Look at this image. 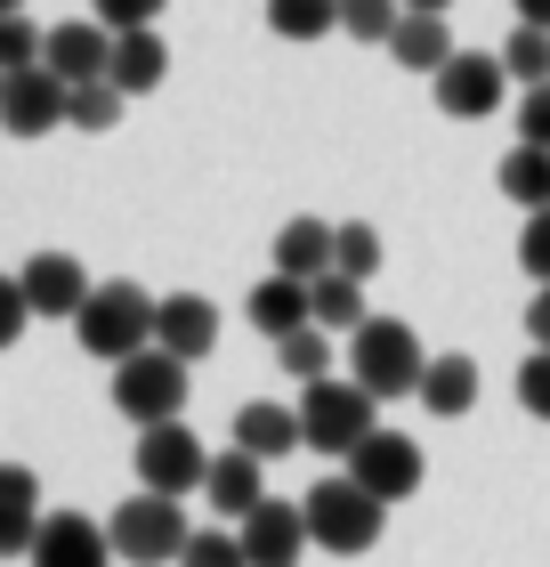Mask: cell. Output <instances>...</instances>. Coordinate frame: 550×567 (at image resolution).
Returning <instances> with one entry per match:
<instances>
[{
	"label": "cell",
	"mask_w": 550,
	"mask_h": 567,
	"mask_svg": "<svg viewBox=\"0 0 550 567\" xmlns=\"http://www.w3.org/2000/svg\"><path fill=\"white\" fill-rule=\"evenodd\" d=\"M268 33L276 41H324V33H340V9L332 0H268Z\"/></svg>",
	"instance_id": "cell-25"
},
{
	"label": "cell",
	"mask_w": 550,
	"mask_h": 567,
	"mask_svg": "<svg viewBox=\"0 0 550 567\" xmlns=\"http://www.w3.org/2000/svg\"><path fill=\"white\" fill-rule=\"evenodd\" d=\"M518 146H542L550 154V82L542 90H518Z\"/></svg>",
	"instance_id": "cell-36"
},
{
	"label": "cell",
	"mask_w": 550,
	"mask_h": 567,
	"mask_svg": "<svg viewBox=\"0 0 550 567\" xmlns=\"http://www.w3.org/2000/svg\"><path fill=\"white\" fill-rule=\"evenodd\" d=\"M41 535V503H0V559H24Z\"/></svg>",
	"instance_id": "cell-34"
},
{
	"label": "cell",
	"mask_w": 550,
	"mask_h": 567,
	"mask_svg": "<svg viewBox=\"0 0 550 567\" xmlns=\"http://www.w3.org/2000/svg\"><path fill=\"white\" fill-rule=\"evenodd\" d=\"M154 349H170V357H211L219 349V308L203 300V292H170V300H154Z\"/></svg>",
	"instance_id": "cell-15"
},
{
	"label": "cell",
	"mask_w": 550,
	"mask_h": 567,
	"mask_svg": "<svg viewBox=\"0 0 550 567\" xmlns=\"http://www.w3.org/2000/svg\"><path fill=\"white\" fill-rule=\"evenodd\" d=\"M24 317H33V308H24V284H17V276H0V349H17V341H24Z\"/></svg>",
	"instance_id": "cell-38"
},
{
	"label": "cell",
	"mask_w": 550,
	"mask_h": 567,
	"mask_svg": "<svg viewBox=\"0 0 550 567\" xmlns=\"http://www.w3.org/2000/svg\"><path fill=\"white\" fill-rule=\"evenodd\" d=\"M17 9H24V0H0V17H17Z\"/></svg>",
	"instance_id": "cell-43"
},
{
	"label": "cell",
	"mask_w": 550,
	"mask_h": 567,
	"mask_svg": "<svg viewBox=\"0 0 550 567\" xmlns=\"http://www.w3.org/2000/svg\"><path fill=\"white\" fill-rule=\"evenodd\" d=\"M502 195L518 212H550V154L542 146H510L502 154Z\"/></svg>",
	"instance_id": "cell-24"
},
{
	"label": "cell",
	"mask_w": 550,
	"mask_h": 567,
	"mask_svg": "<svg viewBox=\"0 0 550 567\" xmlns=\"http://www.w3.org/2000/svg\"><path fill=\"white\" fill-rule=\"evenodd\" d=\"M422 414H445V422H461L469 405H478V365L469 357H429V373H422Z\"/></svg>",
	"instance_id": "cell-22"
},
{
	"label": "cell",
	"mask_w": 550,
	"mask_h": 567,
	"mask_svg": "<svg viewBox=\"0 0 550 567\" xmlns=\"http://www.w3.org/2000/svg\"><path fill=\"white\" fill-rule=\"evenodd\" d=\"M397 9H422V17H445L454 0H397Z\"/></svg>",
	"instance_id": "cell-42"
},
{
	"label": "cell",
	"mask_w": 550,
	"mask_h": 567,
	"mask_svg": "<svg viewBox=\"0 0 550 567\" xmlns=\"http://www.w3.org/2000/svg\"><path fill=\"white\" fill-rule=\"evenodd\" d=\"M373 414H381V398L356 390V381H340V373H324V381H308V390H300V437L316 454H332V462H349L364 437L381 430Z\"/></svg>",
	"instance_id": "cell-3"
},
{
	"label": "cell",
	"mask_w": 550,
	"mask_h": 567,
	"mask_svg": "<svg viewBox=\"0 0 550 567\" xmlns=\"http://www.w3.org/2000/svg\"><path fill=\"white\" fill-rule=\"evenodd\" d=\"M24 559L33 567H114V535L90 511H41V535Z\"/></svg>",
	"instance_id": "cell-11"
},
{
	"label": "cell",
	"mask_w": 550,
	"mask_h": 567,
	"mask_svg": "<svg viewBox=\"0 0 550 567\" xmlns=\"http://www.w3.org/2000/svg\"><path fill=\"white\" fill-rule=\"evenodd\" d=\"M203 471H211V446H203L187 422L138 430V478H146V495H195Z\"/></svg>",
	"instance_id": "cell-8"
},
{
	"label": "cell",
	"mask_w": 550,
	"mask_h": 567,
	"mask_svg": "<svg viewBox=\"0 0 550 567\" xmlns=\"http://www.w3.org/2000/svg\"><path fill=\"white\" fill-rule=\"evenodd\" d=\"M276 365L292 373L300 390H308V381H324V373H332V332H324V324H300V332H283V341H276Z\"/></svg>",
	"instance_id": "cell-26"
},
{
	"label": "cell",
	"mask_w": 550,
	"mask_h": 567,
	"mask_svg": "<svg viewBox=\"0 0 550 567\" xmlns=\"http://www.w3.org/2000/svg\"><path fill=\"white\" fill-rule=\"evenodd\" d=\"M502 73L518 90H542L550 82V24H518V33L502 41Z\"/></svg>",
	"instance_id": "cell-27"
},
{
	"label": "cell",
	"mask_w": 550,
	"mask_h": 567,
	"mask_svg": "<svg viewBox=\"0 0 550 567\" xmlns=\"http://www.w3.org/2000/svg\"><path fill=\"white\" fill-rule=\"evenodd\" d=\"M41 65L58 73V82H106V65H114V33L106 24H90V17H73V24H49V41H41Z\"/></svg>",
	"instance_id": "cell-14"
},
{
	"label": "cell",
	"mask_w": 550,
	"mask_h": 567,
	"mask_svg": "<svg viewBox=\"0 0 550 567\" xmlns=\"http://www.w3.org/2000/svg\"><path fill=\"white\" fill-rule=\"evenodd\" d=\"M276 276H300V284L332 276V219H283L276 227Z\"/></svg>",
	"instance_id": "cell-21"
},
{
	"label": "cell",
	"mask_w": 550,
	"mask_h": 567,
	"mask_svg": "<svg viewBox=\"0 0 550 567\" xmlns=\"http://www.w3.org/2000/svg\"><path fill=\"white\" fill-rule=\"evenodd\" d=\"M24 308H33V317H82V300H90V268L73 260V251H33V260H24Z\"/></svg>",
	"instance_id": "cell-13"
},
{
	"label": "cell",
	"mask_w": 550,
	"mask_h": 567,
	"mask_svg": "<svg viewBox=\"0 0 550 567\" xmlns=\"http://www.w3.org/2000/svg\"><path fill=\"white\" fill-rule=\"evenodd\" d=\"M73 341H82L90 357H106V365H122V357L154 349V300L138 292V284H90L82 317H73Z\"/></svg>",
	"instance_id": "cell-2"
},
{
	"label": "cell",
	"mask_w": 550,
	"mask_h": 567,
	"mask_svg": "<svg viewBox=\"0 0 550 567\" xmlns=\"http://www.w3.org/2000/svg\"><path fill=\"white\" fill-rule=\"evenodd\" d=\"M178 567H251V559H243V535L235 527H195L187 551H178Z\"/></svg>",
	"instance_id": "cell-31"
},
{
	"label": "cell",
	"mask_w": 550,
	"mask_h": 567,
	"mask_svg": "<svg viewBox=\"0 0 550 567\" xmlns=\"http://www.w3.org/2000/svg\"><path fill=\"white\" fill-rule=\"evenodd\" d=\"M106 82L122 90V97H146V90H163L170 82V49H163V33H114V65H106Z\"/></svg>",
	"instance_id": "cell-18"
},
{
	"label": "cell",
	"mask_w": 550,
	"mask_h": 567,
	"mask_svg": "<svg viewBox=\"0 0 550 567\" xmlns=\"http://www.w3.org/2000/svg\"><path fill=\"white\" fill-rule=\"evenodd\" d=\"M0 82H9V73H0Z\"/></svg>",
	"instance_id": "cell-44"
},
{
	"label": "cell",
	"mask_w": 550,
	"mask_h": 567,
	"mask_svg": "<svg viewBox=\"0 0 550 567\" xmlns=\"http://www.w3.org/2000/svg\"><path fill=\"white\" fill-rule=\"evenodd\" d=\"M308 317H316L324 332H356L364 324V284L356 276H316V284H308Z\"/></svg>",
	"instance_id": "cell-23"
},
{
	"label": "cell",
	"mask_w": 550,
	"mask_h": 567,
	"mask_svg": "<svg viewBox=\"0 0 550 567\" xmlns=\"http://www.w3.org/2000/svg\"><path fill=\"white\" fill-rule=\"evenodd\" d=\"M332 9H340V33H349V41H388V33H397V0H332Z\"/></svg>",
	"instance_id": "cell-30"
},
{
	"label": "cell",
	"mask_w": 550,
	"mask_h": 567,
	"mask_svg": "<svg viewBox=\"0 0 550 567\" xmlns=\"http://www.w3.org/2000/svg\"><path fill=\"white\" fill-rule=\"evenodd\" d=\"M259 471H268V462H259V454H243V446L211 454V471H203V495H211V511H219V519H235V527H243L251 511L268 503V478H259Z\"/></svg>",
	"instance_id": "cell-16"
},
{
	"label": "cell",
	"mask_w": 550,
	"mask_h": 567,
	"mask_svg": "<svg viewBox=\"0 0 550 567\" xmlns=\"http://www.w3.org/2000/svg\"><path fill=\"white\" fill-rule=\"evenodd\" d=\"M58 122H65V82L49 65H24L0 82V131L9 138H49Z\"/></svg>",
	"instance_id": "cell-10"
},
{
	"label": "cell",
	"mask_w": 550,
	"mask_h": 567,
	"mask_svg": "<svg viewBox=\"0 0 550 567\" xmlns=\"http://www.w3.org/2000/svg\"><path fill=\"white\" fill-rule=\"evenodd\" d=\"M243 317H251V332H259V341H283V332L316 324V317H308V284H300V276H268V284H251Z\"/></svg>",
	"instance_id": "cell-19"
},
{
	"label": "cell",
	"mask_w": 550,
	"mask_h": 567,
	"mask_svg": "<svg viewBox=\"0 0 550 567\" xmlns=\"http://www.w3.org/2000/svg\"><path fill=\"white\" fill-rule=\"evenodd\" d=\"M518 268L550 284V212H527V227H518Z\"/></svg>",
	"instance_id": "cell-35"
},
{
	"label": "cell",
	"mask_w": 550,
	"mask_h": 567,
	"mask_svg": "<svg viewBox=\"0 0 550 567\" xmlns=\"http://www.w3.org/2000/svg\"><path fill=\"white\" fill-rule=\"evenodd\" d=\"M349 478L364 486V495H381V503H405L413 486L429 478V454L413 446L405 430H373V437H364V446L349 454Z\"/></svg>",
	"instance_id": "cell-9"
},
{
	"label": "cell",
	"mask_w": 550,
	"mask_h": 567,
	"mask_svg": "<svg viewBox=\"0 0 550 567\" xmlns=\"http://www.w3.org/2000/svg\"><path fill=\"white\" fill-rule=\"evenodd\" d=\"M122 106H129V97L114 90V82H73L65 90V122H73V131H114V122H122Z\"/></svg>",
	"instance_id": "cell-28"
},
{
	"label": "cell",
	"mask_w": 550,
	"mask_h": 567,
	"mask_svg": "<svg viewBox=\"0 0 550 567\" xmlns=\"http://www.w3.org/2000/svg\"><path fill=\"white\" fill-rule=\"evenodd\" d=\"M106 535H114V559H129V567H178L195 527L178 511V495H129L106 519Z\"/></svg>",
	"instance_id": "cell-5"
},
{
	"label": "cell",
	"mask_w": 550,
	"mask_h": 567,
	"mask_svg": "<svg viewBox=\"0 0 550 567\" xmlns=\"http://www.w3.org/2000/svg\"><path fill=\"white\" fill-rule=\"evenodd\" d=\"M114 405H122L138 430L178 422V414H187V357H170V349L122 357V365H114Z\"/></svg>",
	"instance_id": "cell-6"
},
{
	"label": "cell",
	"mask_w": 550,
	"mask_h": 567,
	"mask_svg": "<svg viewBox=\"0 0 550 567\" xmlns=\"http://www.w3.org/2000/svg\"><path fill=\"white\" fill-rule=\"evenodd\" d=\"M332 268L356 276V284H373V276H381V227H364V219L332 227Z\"/></svg>",
	"instance_id": "cell-29"
},
{
	"label": "cell",
	"mask_w": 550,
	"mask_h": 567,
	"mask_svg": "<svg viewBox=\"0 0 550 567\" xmlns=\"http://www.w3.org/2000/svg\"><path fill=\"white\" fill-rule=\"evenodd\" d=\"M300 511H308V544H316V551H340V559H364V551L381 544V527H388V503L364 495L356 478H324Z\"/></svg>",
	"instance_id": "cell-4"
},
{
	"label": "cell",
	"mask_w": 550,
	"mask_h": 567,
	"mask_svg": "<svg viewBox=\"0 0 550 567\" xmlns=\"http://www.w3.org/2000/svg\"><path fill=\"white\" fill-rule=\"evenodd\" d=\"M518 24H550V0H518Z\"/></svg>",
	"instance_id": "cell-41"
},
{
	"label": "cell",
	"mask_w": 550,
	"mask_h": 567,
	"mask_svg": "<svg viewBox=\"0 0 550 567\" xmlns=\"http://www.w3.org/2000/svg\"><path fill=\"white\" fill-rule=\"evenodd\" d=\"M527 341L550 349V284H535V300H527Z\"/></svg>",
	"instance_id": "cell-40"
},
{
	"label": "cell",
	"mask_w": 550,
	"mask_h": 567,
	"mask_svg": "<svg viewBox=\"0 0 550 567\" xmlns=\"http://www.w3.org/2000/svg\"><path fill=\"white\" fill-rule=\"evenodd\" d=\"M163 9H170V0H90V17L106 24V33H146Z\"/></svg>",
	"instance_id": "cell-33"
},
{
	"label": "cell",
	"mask_w": 550,
	"mask_h": 567,
	"mask_svg": "<svg viewBox=\"0 0 550 567\" xmlns=\"http://www.w3.org/2000/svg\"><path fill=\"white\" fill-rule=\"evenodd\" d=\"M41 41H49V24H33V17H0V73H24V65H41Z\"/></svg>",
	"instance_id": "cell-32"
},
{
	"label": "cell",
	"mask_w": 550,
	"mask_h": 567,
	"mask_svg": "<svg viewBox=\"0 0 550 567\" xmlns=\"http://www.w3.org/2000/svg\"><path fill=\"white\" fill-rule=\"evenodd\" d=\"M381 49H388V58H397L405 73H437L445 58H454V24H445V17H422V9H405V17H397V33H388Z\"/></svg>",
	"instance_id": "cell-20"
},
{
	"label": "cell",
	"mask_w": 550,
	"mask_h": 567,
	"mask_svg": "<svg viewBox=\"0 0 550 567\" xmlns=\"http://www.w3.org/2000/svg\"><path fill=\"white\" fill-rule=\"evenodd\" d=\"M429 82H437V114H454V122H486L518 90L510 73H502V49H494V58H486V49H454Z\"/></svg>",
	"instance_id": "cell-7"
},
{
	"label": "cell",
	"mask_w": 550,
	"mask_h": 567,
	"mask_svg": "<svg viewBox=\"0 0 550 567\" xmlns=\"http://www.w3.org/2000/svg\"><path fill=\"white\" fill-rule=\"evenodd\" d=\"M235 535H243V559L251 567H300L308 551H316V544H308V511L300 503H276V495L259 503Z\"/></svg>",
	"instance_id": "cell-12"
},
{
	"label": "cell",
	"mask_w": 550,
	"mask_h": 567,
	"mask_svg": "<svg viewBox=\"0 0 550 567\" xmlns=\"http://www.w3.org/2000/svg\"><path fill=\"white\" fill-rule=\"evenodd\" d=\"M235 446L259 454V462H283V454H300L308 437H300V405H276V398H251L243 414H235Z\"/></svg>",
	"instance_id": "cell-17"
},
{
	"label": "cell",
	"mask_w": 550,
	"mask_h": 567,
	"mask_svg": "<svg viewBox=\"0 0 550 567\" xmlns=\"http://www.w3.org/2000/svg\"><path fill=\"white\" fill-rule=\"evenodd\" d=\"M0 503H41V478L24 462H0Z\"/></svg>",
	"instance_id": "cell-39"
},
{
	"label": "cell",
	"mask_w": 550,
	"mask_h": 567,
	"mask_svg": "<svg viewBox=\"0 0 550 567\" xmlns=\"http://www.w3.org/2000/svg\"><path fill=\"white\" fill-rule=\"evenodd\" d=\"M518 405H527L535 422H550V349H535L527 365H518Z\"/></svg>",
	"instance_id": "cell-37"
},
{
	"label": "cell",
	"mask_w": 550,
	"mask_h": 567,
	"mask_svg": "<svg viewBox=\"0 0 550 567\" xmlns=\"http://www.w3.org/2000/svg\"><path fill=\"white\" fill-rule=\"evenodd\" d=\"M422 373H429V357H422V341H413V324L364 317L349 332V381H356V390H373L381 405L388 398H413V390H422Z\"/></svg>",
	"instance_id": "cell-1"
}]
</instances>
